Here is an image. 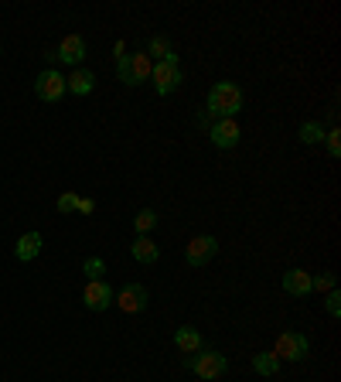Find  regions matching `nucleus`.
<instances>
[{
	"label": "nucleus",
	"instance_id": "obj_1",
	"mask_svg": "<svg viewBox=\"0 0 341 382\" xmlns=\"http://www.w3.org/2000/svg\"><path fill=\"white\" fill-rule=\"evenodd\" d=\"M243 89L236 82H215L209 93V113L219 120H236V113L243 110Z\"/></svg>",
	"mask_w": 341,
	"mask_h": 382
},
{
	"label": "nucleus",
	"instance_id": "obj_2",
	"mask_svg": "<svg viewBox=\"0 0 341 382\" xmlns=\"http://www.w3.org/2000/svg\"><path fill=\"white\" fill-rule=\"evenodd\" d=\"M185 369H191L198 379H219V376H226L229 369V359L222 352H215V348H198V352H191L181 359Z\"/></svg>",
	"mask_w": 341,
	"mask_h": 382
},
{
	"label": "nucleus",
	"instance_id": "obj_3",
	"mask_svg": "<svg viewBox=\"0 0 341 382\" xmlns=\"http://www.w3.org/2000/svg\"><path fill=\"white\" fill-rule=\"evenodd\" d=\"M151 82L157 96H170L181 82H185V69H181V58L170 55L164 62H154V72H151Z\"/></svg>",
	"mask_w": 341,
	"mask_h": 382
},
{
	"label": "nucleus",
	"instance_id": "obj_4",
	"mask_svg": "<svg viewBox=\"0 0 341 382\" xmlns=\"http://www.w3.org/2000/svg\"><path fill=\"white\" fill-rule=\"evenodd\" d=\"M270 352H273L280 362H304L307 352H311V345H307V338L297 335V331H280Z\"/></svg>",
	"mask_w": 341,
	"mask_h": 382
},
{
	"label": "nucleus",
	"instance_id": "obj_5",
	"mask_svg": "<svg viewBox=\"0 0 341 382\" xmlns=\"http://www.w3.org/2000/svg\"><path fill=\"white\" fill-rule=\"evenodd\" d=\"M151 301V294H147V286L144 284H127L120 294H113V304L123 311V314H140L144 307Z\"/></svg>",
	"mask_w": 341,
	"mask_h": 382
},
{
	"label": "nucleus",
	"instance_id": "obj_6",
	"mask_svg": "<svg viewBox=\"0 0 341 382\" xmlns=\"http://www.w3.org/2000/svg\"><path fill=\"white\" fill-rule=\"evenodd\" d=\"M35 93H38L41 103H58L65 96V76L58 69H45L38 79H35Z\"/></svg>",
	"mask_w": 341,
	"mask_h": 382
},
{
	"label": "nucleus",
	"instance_id": "obj_7",
	"mask_svg": "<svg viewBox=\"0 0 341 382\" xmlns=\"http://www.w3.org/2000/svg\"><path fill=\"white\" fill-rule=\"evenodd\" d=\"M219 253V239L215 236H195L185 249V260H188V267H205L212 263V256Z\"/></svg>",
	"mask_w": 341,
	"mask_h": 382
},
{
	"label": "nucleus",
	"instance_id": "obj_8",
	"mask_svg": "<svg viewBox=\"0 0 341 382\" xmlns=\"http://www.w3.org/2000/svg\"><path fill=\"white\" fill-rule=\"evenodd\" d=\"M82 304L89 307V311H106V307H113V286L106 284V280H89L86 290H82Z\"/></svg>",
	"mask_w": 341,
	"mask_h": 382
},
{
	"label": "nucleus",
	"instance_id": "obj_9",
	"mask_svg": "<svg viewBox=\"0 0 341 382\" xmlns=\"http://www.w3.org/2000/svg\"><path fill=\"white\" fill-rule=\"evenodd\" d=\"M209 137H212V147H219V151H232V147L239 144V137L243 134H239V123H236V120H215Z\"/></svg>",
	"mask_w": 341,
	"mask_h": 382
},
{
	"label": "nucleus",
	"instance_id": "obj_10",
	"mask_svg": "<svg viewBox=\"0 0 341 382\" xmlns=\"http://www.w3.org/2000/svg\"><path fill=\"white\" fill-rule=\"evenodd\" d=\"M82 58H86V41H82V35H65V38L58 41L55 62H65V65L79 69V65H82Z\"/></svg>",
	"mask_w": 341,
	"mask_h": 382
},
{
	"label": "nucleus",
	"instance_id": "obj_11",
	"mask_svg": "<svg viewBox=\"0 0 341 382\" xmlns=\"http://www.w3.org/2000/svg\"><path fill=\"white\" fill-rule=\"evenodd\" d=\"M127 65H130V89L133 86H140V82H147L154 72V62L147 52H133V55H127Z\"/></svg>",
	"mask_w": 341,
	"mask_h": 382
},
{
	"label": "nucleus",
	"instance_id": "obj_12",
	"mask_svg": "<svg viewBox=\"0 0 341 382\" xmlns=\"http://www.w3.org/2000/svg\"><path fill=\"white\" fill-rule=\"evenodd\" d=\"M96 86V76L89 69H72V76H65V93L72 96H89Z\"/></svg>",
	"mask_w": 341,
	"mask_h": 382
},
{
	"label": "nucleus",
	"instance_id": "obj_13",
	"mask_svg": "<svg viewBox=\"0 0 341 382\" xmlns=\"http://www.w3.org/2000/svg\"><path fill=\"white\" fill-rule=\"evenodd\" d=\"M38 253H41V232H24L18 239V246H14V256L21 263H31V260H38Z\"/></svg>",
	"mask_w": 341,
	"mask_h": 382
},
{
	"label": "nucleus",
	"instance_id": "obj_14",
	"mask_svg": "<svg viewBox=\"0 0 341 382\" xmlns=\"http://www.w3.org/2000/svg\"><path fill=\"white\" fill-rule=\"evenodd\" d=\"M284 290L294 294V297H307V294H311V273H307V270H287Z\"/></svg>",
	"mask_w": 341,
	"mask_h": 382
},
{
	"label": "nucleus",
	"instance_id": "obj_15",
	"mask_svg": "<svg viewBox=\"0 0 341 382\" xmlns=\"http://www.w3.org/2000/svg\"><path fill=\"white\" fill-rule=\"evenodd\" d=\"M130 253H133L137 263H157V256H161V249H157V243H154L151 236H137Z\"/></svg>",
	"mask_w": 341,
	"mask_h": 382
},
{
	"label": "nucleus",
	"instance_id": "obj_16",
	"mask_svg": "<svg viewBox=\"0 0 341 382\" xmlns=\"http://www.w3.org/2000/svg\"><path fill=\"white\" fill-rule=\"evenodd\" d=\"M174 345H178L185 355H191V352H198L205 342H202V331H198V328L185 325V328H178V331H174Z\"/></svg>",
	"mask_w": 341,
	"mask_h": 382
},
{
	"label": "nucleus",
	"instance_id": "obj_17",
	"mask_svg": "<svg viewBox=\"0 0 341 382\" xmlns=\"http://www.w3.org/2000/svg\"><path fill=\"white\" fill-rule=\"evenodd\" d=\"M253 372L256 376H273V372H280V359L273 352H260V355H253Z\"/></svg>",
	"mask_w": 341,
	"mask_h": 382
},
{
	"label": "nucleus",
	"instance_id": "obj_18",
	"mask_svg": "<svg viewBox=\"0 0 341 382\" xmlns=\"http://www.w3.org/2000/svg\"><path fill=\"white\" fill-rule=\"evenodd\" d=\"M147 55H151V62L157 58V62H164V58L174 55V48H170V41L164 38V35H154L151 41H147Z\"/></svg>",
	"mask_w": 341,
	"mask_h": 382
},
{
	"label": "nucleus",
	"instance_id": "obj_19",
	"mask_svg": "<svg viewBox=\"0 0 341 382\" xmlns=\"http://www.w3.org/2000/svg\"><path fill=\"white\" fill-rule=\"evenodd\" d=\"M321 140H324V127L318 123V120L301 123V144H321Z\"/></svg>",
	"mask_w": 341,
	"mask_h": 382
},
{
	"label": "nucleus",
	"instance_id": "obj_20",
	"mask_svg": "<svg viewBox=\"0 0 341 382\" xmlns=\"http://www.w3.org/2000/svg\"><path fill=\"white\" fill-rule=\"evenodd\" d=\"M154 226H157V212H154V209H140V212H137V219H133V229L140 232V236H147Z\"/></svg>",
	"mask_w": 341,
	"mask_h": 382
},
{
	"label": "nucleus",
	"instance_id": "obj_21",
	"mask_svg": "<svg viewBox=\"0 0 341 382\" xmlns=\"http://www.w3.org/2000/svg\"><path fill=\"white\" fill-rule=\"evenodd\" d=\"M82 273H86V280H103V273H106V263H103L99 256H89V260L82 263Z\"/></svg>",
	"mask_w": 341,
	"mask_h": 382
},
{
	"label": "nucleus",
	"instance_id": "obj_22",
	"mask_svg": "<svg viewBox=\"0 0 341 382\" xmlns=\"http://www.w3.org/2000/svg\"><path fill=\"white\" fill-rule=\"evenodd\" d=\"M338 280H335V273H318V277H311V290H318V294H328V290H335Z\"/></svg>",
	"mask_w": 341,
	"mask_h": 382
},
{
	"label": "nucleus",
	"instance_id": "obj_23",
	"mask_svg": "<svg viewBox=\"0 0 341 382\" xmlns=\"http://www.w3.org/2000/svg\"><path fill=\"white\" fill-rule=\"evenodd\" d=\"M55 209L65 212V215H69V212H76V209H79V195H76V191H65V195H58Z\"/></svg>",
	"mask_w": 341,
	"mask_h": 382
},
{
	"label": "nucleus",
	"instance_id": "obj_24",
	"mask_svg": "<svg viewBox=\"0 0 341 382\" xmlns=\"http://www.w3.org/2000/svg\"><path fill=\"white\" fill-rule=\"evenodd\" d=\"M324 307H328V314H331V318H341V294H338V286L324 294Z\"/></svg>",
	"mask_w": 341,
	"mask_h": 382
},
{
	"label": "nucleus",
	"instance_id": "obj_25",
	"mask_svg": "<svg viewBox=\"0 0 341 382\" xmlns=\"http://www.w3.org/2000/svg\"><path fill=\"white\" fill-rule=\"evenodd\" d=\"M324 144H328V154H331V157H341V130L338 127L324 134Z\"/></svg>",
	"mask_w": 341,
	"mask_h": 382
},
{
	"label": "nucleus",
	"instance_id": "obj_26",
	"mask_svg": "<svg viewBox=\"0 0 341 382\" xmlns=\"http://www.w3.org/2000/svg\"><path fill=\"white\" fill-rule=\"evenodd\" d=\"M76 212H82V215H93L96 212V202L93 198H79V209Z\"/></svg>",
	"mask_w": 341,
	"mask_h": 382
},
{
	"label": "nucleus",
	"instance_id": "obj_27",
	"mask_svg": "<svg viewBox=\"0 0 341 382\" xmlns=\"http://www.w3.org/2000/svg\"><path fill=\"white\" fill-rule=\"evenodd\" d=\"M113 55H116V58L127 55V41H116V45H113Z\"/></svg>",
	"mask_w": 341,
	"mask_h": 382
}]
</instances>
